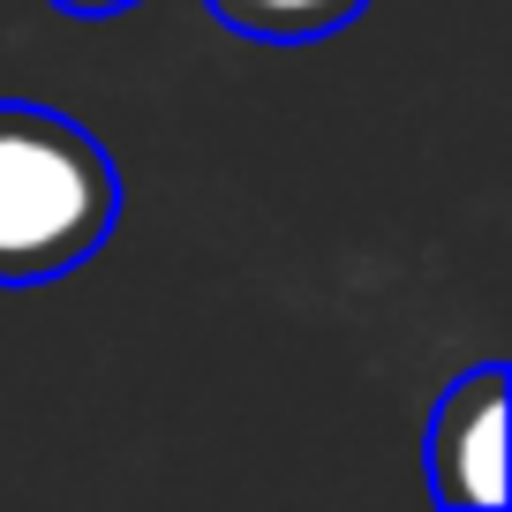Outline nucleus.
<instances>
[{"instance_id": "nucleus-1", "label": "nucleus", "mask_w": 512, "mask_h": 512, "mask_svg": "<svg viewBox=\"0 0 512 512\" xmlns=\"http://www.w3.org/2000/svg\"><path fill=\"white\" fill-rule=\"evenodd\" d=\"M121 174L83 121L0 98V287H46L106 249Z\"/></svg>"}, {"instance_id": "nucleus-3", "label": "nucleus", "mask_w": 512, "mask_h": 512, "mask_svg": "<svg viewBox=\"0 0 512 512\" xmlns=\"http://www.w3.org/2000/svg\"><path fill=\"white\" fill-rule=\"evenodd\" d=\"M204 8L256 46H317V38L347 31L369 0H204Z\"/></svg>"}, {"instance_id": "nucleus-4", "label": "nucleus", "mask_w": 512, "mask_h": 512, "mask_svg": "<svg viewBox=\"0 0 512 512\" xmlns=\"http://www.w3.org/2000/svg\"><path fill=\"white\" fill-rule=\"evenodd\" d=\"M53 8H68V16H121V8H136V0H53Z\"/></svg>"}, {"instance_id": "nucleus-2", "label": "nucleus", "mask_w": 512, "mask_h": 512, "mask_svg": "<svg viewBox=\"0 0 512 512\" xmlns=\"http://www.w3.org/2000/svg\"><path fill=\"white\" fill-rule=\"evenodd\" d=\"M430 490L437 505L497 512L505 505V369L482 362L445 384L430 415Z\"/></svg>"}]
</instances>
